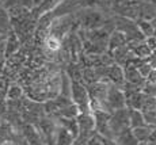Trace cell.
<instances>
[{"instance_id": "8", "label": "cell", "mask_w": 156, "mask_h": 145, "mask_svg": "<svg viewBox=\"0 0 156 145\" xmlns=\"http://www.w3.org/2000/svg\"><path fill=\"white\" fill-rule=\"evenodd\" d=\"M20 48H22V44H20L19 38L16 37V34L14 31H11L5 37V41H4V58L7 60L8 57H11L12 54L16 53Z\"/></svg>"}, {"instance_id": "10", "label": "cell", "mask_w": 156, "mask_h": 145, "mask_svg": "<svg viewBox=\"0 0 156 145\" xmlns=\"http://www.w3.org/2000/svg\"><path fill=\"white\" fill-rule=\"evenodd\" d=\"M56 123L61 128H64L67 132H69L73 138L76 140L77 134H79V125H77L76 118H67V117H58L56 121Z\"/></svg>"}, {"instance_id": "5", "label": "cell", "mask_w": 156, "mask_h": 145, "mask_svg": "<svg viewBox=\"0 0 156 145\" xmlns=\"http://www.w3.org/2000/svg\"><path fill=\"white\" fill-rule=\"evenodd\" d=\"M22 134H23V140L27 145H46L44 138L41 137L38 129L33 123H23Z\"/></svg>"}, {"instance_id": "13", "label": "cell", "mask_w": 156, "mask_h": 145, "mask_svg": "<svg viewBox=\"0 0 156 145\" xmlns=\"http://www.w3.org/2000/svg\"><path fill=\"white\" fill-rule=\"evenodd\" d=\"M75 138L69 132H67L64 128L57 125V134H56V140L55 145H73Z\"/></svg>"}, {"instance_id": "9", "label": "cell", "mask_w": 156, "mask_h": 145, "mask_svg": "<svg viewBox=\"0 0 156 145\" xmlns=\"http://www.w3.org/2000/svg\"><path fill=\"white\" fill-rule=\"evenodd\" d=\"M126 45H128V41H126L125 34H122V33L114 30L112 34H110L109 41H107V52L112 53V52H114V50L119 49V48L126 46Z\"/></svg>"}, {"instance_id": "1", "label": "cell", "mask_w": 156, "mask_h": 145, "mask_svg": "<svg viewBox=\"0 0 156 145\" xmlns=\"http://www.w3.org/2000/svg\"><path fill=\"white\" fill-rule=\"evenodd\" d=\"M77 26L82 30H97L107 26L110 23V18H107L105 12L99 8L86 7L76 14Z\"/></svg>"}, {"instance_id": "17", "label": "cell", "mask_w": 156, "mask_h": 145, "mask_svg": "<svg viewBox=\"0 0 156 145\" xmlns=\"http://www.w3.org/2000/svg\"><path fill=\"white\" fill-rule=\"evenodd\" d=\"M22 145H27V144H26V143H25V140H23V141H22Z\"/></svg>"}, {"instance_id": "14", "label": "cell", "mask_w": 156, "mask_h": 145, "mask_svg": "<svg viewBox=\"0 0 156 145\" xmlns=\"http://www.w3.org/2000/svg\"><path fill=\"white\" fill-rule=\"evenodd\" d=\"M115 143L118 145H140V143L136 140L130 129H126L122 133H119L115 138Z\"/></svg>"}, {"instance_id": "4", "label": "cell", "mask_w": 156, "mask_h": 145, "mask_svg": "<svg viewBox=\"0 0 156 145\" xmlns=\"http://www.w3.org/2000/svg\"><path fill=\"white\" fill-rule=\"evenodd\" d=\"M35 128L38 129L41 137L44 138L46 145H55L56 134H57V123L56 121H53L50 117H42L37 123Z\"/></svg>"}, {"instance_id": "7", "label": "cell", "mask_w": 156, "mask_h": 145, "mask_svg": "<svg viewBox=\"0 0 156 145\" xmlns=\"http://www.w3.org/2000/svg\"><path fill=\"white\" fill-rule=\"evenodd\" d=\"M124 76H125V83H129L132 86L136 87H143L145 84V79L140 75L137 68L133 64H128L124 69Z\"/></svg>"}, {"instance_id": "6", "label": "cell", "mask_w": 156, "mask_h": 145, "mask_svg": "<svg viewBox=\"0 0 156 145\" xmlns=\"http://www.w3.org/2000/svg\"><path fill=\"white\" fill-rule=\"evenodd\" d=\"M105 76L109 77V80L112 81L115 87H122L125 84L124 69L121 68V65L115 64V62L106 66V69H105Z\"/></svg>"}, {"instance_id": "2", "label": "cell", "mask_w": 156, "mask_h": 145, "mask_svg": "<svg viewBox=\"0 0 156 145\" xmlns=\"http://www.w3.org/2000/svg\"><path fill=\"white\" fill-rule=\"evenodd\" d=\"M69 90H71L72 102L77 107L79 114L91 113V108H90V96H88V91H87L86 84L82 83V81H71Z\"/></svg>"}, {"instance_id": "3", "label": "cell", "mask_w": 156, "mask_h": 145, "mask_svg": "<svg viewBox=\"0 0 156 145\" xmlns=\"http://www.w3.org/2000/svg\"><path fill=\"white\" fill-rule=\"evenodd\" d=\"M126 107V101H125V94L119 87H115L114 84H110L107 88L106 99H105V110L107 113H114L117 110Z\"/></svg>"}, {"instance_id": "15", "label": "cell", "mask_w": 156, "mask_h": 145, "mask_svg": "<svg viewBox=\"0 0 156 145\" xmlns=\"http://www.w3.org/2000/svg\"><path fill=\"white\" fill-rule=\"evenodd\" d=\"M152 126L149 125H145V126H140V128H134V129H130L132 133H133V136L136 137V140L139 141L140 144H145L147 140H148L149 134H151L152 132Z\"/></svg>"}, {"instance_id": "16", "label": "cell", "mask_w": 156, "mask_h": 145, "mask_svg": "<svg viewBox=\"0 0 156 145\" xmlns=\"http://www.w3.org/2000/svg\"><path fill=\"white\" fill-rule=\"evenodd\" d=\"M23 98V88L18 83H12L5 91V99L7 101H19Z\"/></svg>"}, {"instance_id": "12", "label": "cell", "mask_w": 156, "mask_h": 145, "mask_svg": "<svg viewBox=\"0 0 156 145\" xmlns=\"http://www.w3.org/2000/svg\"><path fill=\"white\" fill-rule=\"evenodd\" d=\"M128 110H129V128L130 129L147 125L141 110H136V108H128Z\"/></svg>"}, {"instance_id": "11", "label": "cell", "mask_w": 156, "mask_h": 145, "mask_svg": "<svg viewBox=\"0 0 156 145\" xmlns=\"http://www.w3.org/2000/svg\"><path fill=\"white\" fill-rule=\"evenodd\" d=\"M11 31H12V25H11L10 15H8L5 8L0 5V35L7 37Z\"/></svg>"}]
</instances>
